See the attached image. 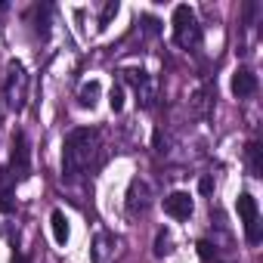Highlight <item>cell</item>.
<instances>
[{
    "label": "cell",
    "instance_id": "4fadbf2b",
    "mask_svg": "<svg viewBox=\"0 0 263 263\" xmlns=\"http://www.w3.org/2000/svg\"><path fill=\"white\" fill-rule=\"evenodd\" d=\"M118 16V0H108L105 4V10H102V16H99V28H108V22Z\"/></svg>",
    "mask_w": 263,
    "mask_h": 263
},
{
    "label": "cell",
    "instance_id": "d6986e66",
    "mask_svg": "<svg viewBox=\"0 0 263 263\" xmlns=\"http://www.w3.org/2000/svg\"><path fill=\"white\" fill-rule=\"evenodd\" d=\"M198 189H201V195H211V192H214V180H211V177H201Z\"/></svg>",
    "mask_w": 263,
    "mask_h": 263
},
{
    "label": "cell",
    "instance_id": "2e32d148",
    "mask_svg": "<svg viewBox=\"0 0 263 263\" xmlns=\"http://www.w3.org/2000/svg\"><path fill=\"white\" fill-rule=\"evenodd\" d=\"M108 105H111V111H121V108H124V90H121V87H111Z\"/></svg>",
    "mask_w": 263,
    "mask_h": 263
},
{
    "label": "cell",
    "instance_id": "9c48e42d",
    "mask_svg": "<svg viewBox=\"0 0 263 263\" xmlns=\"http://www.w3.org/2000/svg\"><path fill=\"white\" fill-rule=\"evenodd\" d=\"M50 229H53V241H56V245H65V241H68V235H71L68 220H65V214H62V211H53V214H50Z\"/></svg>",
    "mask_w": 263,
    "mask_h": 263
},
{
    "label": "cell",
    "instance_id": "44dd1931",
    "mask_svg": "<svg viewBox=\"0 0 263 263\" xmlns=\"http://www.w3.org/2000/svg\"><path fill=\"white\" fill-rule=\"evenodd\" d=\"M13 263H28V257H25V254H16V257H13Z\"/></svg>",
    "mask_w": 263,
    "mask_h": 263
},
{
    "label": "cell",
    "instance_id": "9a60e30c",
    "mask_svg": "<svg viewBox=\"0 0 263 263\" xmlns=\"http://www.w3.org/2000/svg\"><path fill=\"white\" fill-rule=\"evenodd\" d=\"M34 13H37V34H41V37H47V34H50V28H47V16H50V7H37Z\"/></svg>",
    "mask_w": 263,
    "mask_h": 263
},
{
    "label": "cell",
    "instance_id": "e0dca14e",
    "mask_svg": "<svg viewBox=\"0 0 263 263\" xmlns=\"http://www.w3.org/2000/svg\"><path fill=\"white\" fill-rule=\"evenodd\" d=\"M143 25H146V31H149V34H158V31H161V22H158V19H152V16H143Z\"/></svg>",
    "mask_w": 263,
    "mask_h": 263
},
{
    "label": "cell",
    "instance_id": "3957f363",
    "mask_svg": "<svg viewBox=\"0 0 263 263\" xmlns=\"http://www.w3.org/2000/svg\"><path fill=\"white\" fill-rule=\"evenodd\" d=\"M4 90H7L10 108L22 111L25 108V99H28V74H25V68L19 62H10L7 65V84H4Z\"/></svg>",
    "mask_w": 263,
    "mask_h": 263
},
{
    "label": "cell",
    "instance_id": "5b68a950",
    "mask_svg": "<svg viewBox=\"0 0 263 263\" xmlns=\"http://www.w3.org/2000/svg\"><path fill=\"white\" fill-rule=\"evenodd\" d=\"M10 174L16 183L28 180L31 177V149H28V140L25 134L19 130V134L13 137V155H10Z\"/></svg>",
    "mask_w": 263,
    "mask_h": 263
},
{
    "label": "cell",
    "instance_id": "7a4b0ae2",
    "mask_svg": "<svg viewBox=\"0 0 263 263\" xmlns=\"http://www.w3.org/2000/svg\"><path fill=\"white\" fill-rule=\"evenodd\" d=\"M174 41H177V47H183V50H192V47L201 41L198 19H195L192 7H186V4H180V7L174 10Z\"/></svg>",
    "mask_w": 263,
    "mask_h": 263
},
{
    "label": "cell",
    "instance_id": "6da1fadb",
    "mask_svg": "<svg viewBox=\"0 0 263 263\" xmlns=\"http://www.w3.org/2000/svg\"><path fill=\"white\" fill-rule=\"evenodd\" d=\"M93 152H96V130L74 127L65 137V143H62V177L65 180H78L87 171Z\"/></svg>",
    "mask_w": 263,
    "mask_h": 263
},
{
    "label": "cell",
    "instance_id": "30bf717a",
    "mask_svg": "<svg viewBox=\"0 0 263 263\" xmlns=\"http://www.w3.org/2000/svg\"><path fill=\"white\" fill-rule=\"evenodd\" d=\"M96 102H99V84L90 81V84L81 87V93H78V105H81V108H93Z\"/></svg>",
    "mask_w": 263,
    "mask_h": 263
},
{
    "label": "cell",
    "instance_id": "52a82bcc",
    "mask_svg": "<svg viewBox=\"0 0 263 263\" xmlns=\"http://www.w3.org/2000/svg\"><path fill=\"white\" fill-rule=\"evenodd\" d=\"M192 211H195V204H192L189 192H171V195L164 198V214L174 217V220H189Z\"/></svg>",
    "mask_w": 263,
    "mask_h": 263
},
{
    "label": "cell",
    "instance_id": "7c38bea8",
    "mask_svg": "<svg viewBox=\"0 0 263 263\" xmlns=\"http://www.w3.org/2000/svg\"><path fill=\"white\" fill-rule=\"evenodd\" d=\"M171 251H174V248H171V232L161 229V232L155 235V257H167Z\"/></svg>",
    "mask_w": 263,
    "mask_h": 263
},
{
    "label": "cell",
    "instance_id": "ffe728a7",
    "mask_svg": "<svg viewBox=\"0 0 263 263\" xmlns=\"http://www.w3.org/2000/svg\"><path fill=\"white\" fill-rule=\"evenodd\" d=\"M13 211V201H10V195H0V214H10Z\"/></svg>",
    "mask_w": 263,
    "mask_h": 263
},
{
    "label": "cell",
    "instance_id": "8992f818",
    "mask_svg": "<svg viewBox=\"0 0 263 263\" xmlns=\"http://www.w3.org/2000/svg\"><path fill=\"white\" fill-rule=\"evenodd\" d=\"M124 74H127V81L134 84V90H137V102H140L143 108H152V105H155V87H152L149 74L140 71V68H130V71H124Z\"/></svg>",
    "mask_w": 263,
    "mask_h": 263
},
{
    "label": "cell",
    "instance_id": "ba28073f",
    "mask_svg": "<svg viewBox=\"0 0 263 263\" xmlns=\"http://www.w3.org/2000/svg\"><path fill=\"white\" fill-rule=\"evenodd\" d=\"M229 87H232V96H238V99L254 96V93H257V74H254L251 68H235Z\"/></svg>",
    "mask_w": 263,
    "mask_h": 263
},
{
    "label": "cell",
    "instance_id": "8fae6325",
    "mask_svg": "<svg viewBox=\"0 0 263 263\" xmlns=\"http://www.w3.org/2000/svg\"><path fill=\"white\" fill-rule=\"evenodd\" d=\"M248 161H251V174L260 177V174H263V161H260V146H257V143L248 146Z\"/></svg>",
    "mask_w": 263,
    "mask_h": 263
},
{
    "label": "cell",
    "instance_id": "ac0fdd59",
    "mask_svg": "<svg viewBox=\"0 0 263 263\" xmlns=\"http://www.w3.org/2000/svg\"><path fill=\"white\" fill-rule=\"evenodd\" d=\"M198 257L201 260H211L214 257V245L211 241H198Z\"/></svg>",
    "mask_w": 263,
    "mask_h": 263
},
{
    "label": "cell",
    "instance_id": "277c9868",
    "mask_svg": "<svg viewBox=\"0 0 263 263\" xmlns=\"http://www.w3.org/2000/svg\"><path fill=\"white\" fill-rule=\"evenodd\" d=\"M235 211H238V217H241V223H245L248 241L257 245V241L263 238V232H260V208H257V198H254L251 192H241L238 201H235Z\"/></svg>",
    "mask_w": 263,
    "mask_h": 263
},
{
    "label": "cell",
    "instance_id": "5bb4252c",
    "mask_svg": "<svg viewBox=\"0 0 263 263\" xmlns=\"http://www.w3.org/2000/svg\"><path fill=\"white\" fill-rule=\"evenodd\" d=\"M13 186H16L13 174H10L7 167H0V195H10V192H13Z\"/></svg>",
    "mask_w": 263,
    "mask_h": 263
}]
</instances>
